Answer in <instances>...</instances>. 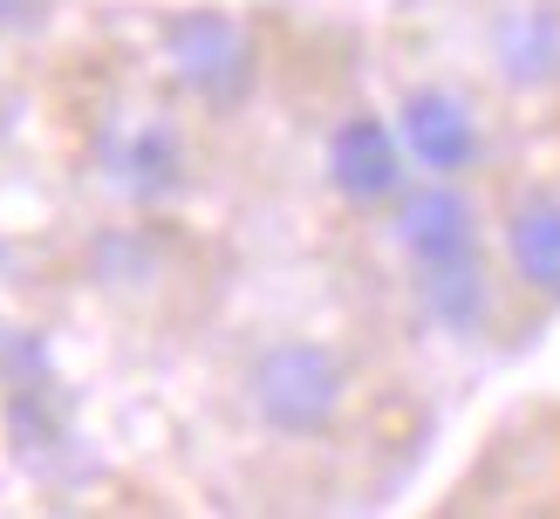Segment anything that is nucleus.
<instances>
[{
  "mask_svg": "<svg viewBox=\"0 0 560 519\" xmlns=\"http://www.w3.org/2000/svg\"><path fill=\"white\" fill-rule=\"evenodd\" d=\"M240 410L280 445H322L355 410V363L322 335H273L240 369Z\"/></svg>",
  "mask_w": 560,
  "mask_h": 519,
  "instance_id": "obj_1",
  "label": "nucleus"
},
{
  "mask_svg": "<svg viewBox=\"0 0 560 519\" xmlns=\"http://www.w3.org/2000/svg\"><path fill=\"white\" fill-rule=\"evenodd\" d=\"M397 137L417 164V178H471L492 185L499 157H506V123H499V96L486 82L465 75H410L397 90Z\"/></svg>",
  "mask_w": 560,
  "mask_h": 519,
  "instance_id": "obj_2",
  "label": "nucleus"
},
{
  "mask_svg": "<svg viewBox=\"0 0 560 519\" xmlns=\"http://www.w3.org/2000/svg\"><path fill=\"white\" fill-rule=\"evenodd\" d=\"M492 260L534 321L560 315V172L492 178Z\"/></svg>",
  "mask_w": 560,
  "mask_h": 519,
  "instance_id": "obj_3",
  "label": "nucleus"
},
{
  "mask_svg": "<svg viewBox=\"0 0 560 519\" xmlns=\"http://www.w3.org/2000/svg\"><path fill=\"white\" fill-rule=\"evenodd\" d=\"M158 62L178 90L212 109V117H233V109L254 96L260 82V48L254 27L226 8H178L158 21Z\"/></svg>",
  "mask_w": 560,
  "mask_h": 519,
  "instance_id": "obj_4",
  "label": "nucleus"
},
{
  "mask_svg": "<svg viewBox=\"0 0 560 519\" xmlns=\"http://www.w3.org/2000/svg\"><path fill=\"white\" fill-rule=\"evenodd\" d=\"M471 48L499 103H560V0H479Z\"/></svg>",
  "mask_w": 560,
  "mask_h": 519,
  "instance_id": "obj_5",
  "label": "nucleus"
},
{
  "mask_svg": "<svg viewBox=\"0 0 560 519\" xmlns=\"http://www.w3.org/2000/svg\"><path fill=\"white\" fill-rule=\"evenodd\" d=\"M96 172L130 205H164L191 185V130L164 103H117L96 123Z\"/></svg>",
  "mask_w": 560,
  "mask_h": 519,
  "instance_id": "obj_6",
  "label": "nucleus"
},
{
  "mask_svg": "<svg viewBox=\"0 0 560 519\" xmlns=\"http://www.w3.org/2000/svg\"><path fill=\"white\" fill-rule=\"evenodd\" d=\"M383 233L404 260V281L492 253V191H479L471 178H410L404 199L383 212Z\"/></svg>",
  "mask_w": 560,
  "mask_h": 519,
  "instance_id": "obj_7",
  "label": "nucleus"
},
{
  "mask_svg": "<svg viewBox=\"0 0 560 519\" xmlns=\"http://www.w3.org/2000/svg\"><path fill=\"white\" fill-rule=\"evenodd\" d=\"M322 178L355 219H383L404 199V185L417 178V164H410L404 137H397V117L349 109V117L328 130V144H322Z\"/></svg>",
  "mask_w": 560,
  "mask_h": 519,
  "instance_id": "obj_8",
  "label": "nucleus"
},
{
  "mask_svg": "<svg viewBox=\"0 0 560 519\" xmlns=\"http://www.w3.org/2000/svg\"><path fill=\"white\" fill-rule=\"evenodd\" d=\"M55 0H0V35H21V27H35Z\"/></svg>",
  "mask_w": 560,
  "mask_h": 519,
  "instance_id": "obj_9",
  "label": "nucleus"
}]
</instances>
